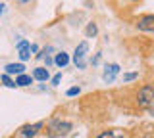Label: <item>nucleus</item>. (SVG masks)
I'll return each mask as SVG.
<instances>
[{
	"label": "nucleus",
	"mask_w": 154,
	"mask_h": 138,
	"mask_svg": "<svg viewBox=\"0 0 154 138\" xmlns=\"http://www.w3.org/2000/svg\"><path fill=\"white\" fill-rule=\"evenodd\" d=\"M0 81H2V83L6 84L8 88H16V87H17V84H16V81H12V79H10V75H6V73H4L2 77H0Z\"/></svg>",
	"instance_id": "nucleus-13"
},
{
	"label": "nucleus",
	"mask_w": 154,
	"mask_h": 138,
	"mask_svg": "<svg viewBox=\"0 0 154 138\" xmlns=\"http://www.w3.org/2000/svg\"><path fill=\"white\" fill-rule=\"evenodd\" d=\"M87 50H89V44L83 40L79 46L75 48V54H73V61H75V65H77V69H85V65H87V61H85V56H87Z\"/></svg>",
	"instance_id": "nucleus-3"
},
{
	"label": "nucleus",
	"mask_w": 154,
	"mask_h": 138,
	"mask_svg": "<svg viewBox=\"0 0 154 138\" xmlns=\"http://www.w3.org/2000/svg\"><path fill=\"white\" fill-rule=\"evenodd\" d=\"M4 8H6V6H4V4H0V16L4 13Z\"/></svg>",
	"instance_id": "nucleus-19"
},
{
	"label": "nucleus",
	"mask_w": 154,
	"mask_h": 138,
	"mask_svg": "<svg viewBox=\"0 0 154 138\" xmlns=\"http://www.w3.org/2000/svg\"><path fill=\"white\" fill-rule=\"evenodd\" d=\"M152 102H154V84H143L137 94V104L141 107H148Z\"/></svg>",
	"instance_id": "nucleus-2"
},
{
	"label": "nucleus",
	"mask_w": 154,
	"mask_h": 138,
	"mask_svg": "<svg viewBox=\"0 0 154 138\" xmlns=\"http://www.w3.org/2000/svg\"><path fill=\"white\" fill-rule=\"evenodd\" d=\"M96 33H98L96 23H89V25H87V29H85V35H87V37H94Z\"/></svg>",
	"instance_id": "nucleus-14"
},
{
	"label": "nucleus",
	"mask_w": 154,
	"mask_h": 138,
	"mask_svg": "<svg viewBox=\"0 0 154 138\" xmlns=\"http://www.w3.org/2000/svg\"><path fill=\"white\" fill-rule=\"evenodd\" d=\"M17 50H19V60L21 61H25L29 60V56H31V44H29L27 40H21L17 44Z\"/></svg>",
	"instance_id": "nucleus-7"
},
{
	"label": "nucleus",
	"mask_w": 154,
	"mask_h": 138,
	"mask_svg": "<svg viewBox=\"0 0 154 138\" xmlns=\"http://www.w3.org/2000/svg\"><path fill=\"white\" fill-rule=\"evenodd\" d=\"M42 127H45V123H42V121L33 123V125H25V127H21V131H19V136H21V138H33Z\"/></svg>",
	"instance_id": "nucleus-4"
},
{
	"label": "nucleus",
	"mask_w": 154,
	"mask_h": 138,
	"mask_svg": "<svg viewBox=\"0 0 154 138\" xmlns=\"http://www.w3.org/2000/svg\"><path fill=\"white\" fill-rule=\"evenodd\" d=\"M73 128L69 121H62V119H52L46 127V134L50 138H56V136H66L67 132Z\"/></svg>",
	"instance_id": "nucleus-1"
},
{
	"label": "nucleus",
	"mask_w": 154,
	"mask_h": 138,
	"mask_svg": "<svg viewBox=\"0 0 154 138\" xmlns=\"http://www.w3.org/2000/svg\"><path fill=\"white\" fill-rule=\"evenodd\" d=\"M137 27L141 31H148V33H154V16H143V17H139V21H137Z\"/></svg>",
	"instance_id": "nucleus-5"
},
{
	"label": "nucleus",
	"mask_w": 154,
	"mask_h": 138,
	"mask_svg": "<svg viewBox=\"0 0 154 138\" xmlns=\"http://www.w3.org/2000/svg\"><path fill=\"white\" fill-rule=\"evenodd\" d=\"M139 77V73L137 71H133V73H125L123 75V81H133V79H137Z\"/></svg>",
	"instance_id": "nucleus-15"
},
{
	"label": "nucleus",
	"mask_w": 154,
	"mask_h": 138,
	"mask_svg": "<svg viewBox=\"0 0 154 138\" xmlns=\"http://www.w3.org/2000/svg\"><path fill=\"white\" fill-rule=\"evenodd\" d=\"M48 77H50V75H48L46 67H37L33 71V79H37V81H42V83H45V81H48Z\"/></svg>",
	"instance_id": "nucleus-9"
},
{
	"label": "nucleus",
	"mask_w": 154,
	"mask_h": 138,
	"mask_svg": "<svg viewBox=\"0 0 154 138\" xmlns=\"http://www.w3.org/2000/svg\"><path fill=\"white\" fill-rule=\"evenodd\" d=\"M4 69H6V75H21L25 71V65L23 63H8Z\"/></svg>",
	"instance_id": "nucleus-8"
},
{
	"label": "nucleus",
	"mask_w": 154,
	"mask_h": 138,
	"mask_svg": "<svg viewBox=\"0 0 154 138\" xmlns=\"http://www.w3.org/2000/svg\"><path fill=\"white\" fill-rule=\"evenodd\" d=\"M31 83H33V77H31V75H25V73L17 75V79H16V84H17V87H29Z\"/></svg>",
	"instance_id": "nucleus-11"
},
{
	"label": "nucleus",
	"mask_w": 154,
	"mask_h": 138,
	"mask_svg": "<svg viewBox=\"0 0 154 138\" xmlns=\"http://www.w3.org/2000/svg\"><path fill=\"white\" fill-rule=\"evenodd\" d=\"M146 109H148V113H150V115H154V102H152V104H150V106H148Z\"/></svg>",
	"instance_id": "nucleus-18"
},
{
	"label": "nucleus",
	"mask_w": 154,
	"mask_h": 138,
	"mask_svg": "<svg viewBox=\"0 0 154 138\" xmlns=\"http://www.w3.org/2000/svg\"><path fill=\"white\" fill-rule=\"evenodd\" d=\"M27 2H31V0H19V4H27Z\"/></svg>",
	"instance_id": "nucleus-20"
},
{
	"label": "nucleus",
	"mask_w": 154,
	"mask_h": 138,
	"mask_svg": "<svg viewBox=\"0 0 154 138\" xmlns=\"http://www.w3.org/2000/svg\"><path fill=\"white\" fill-rule=\"evenodd\" d=\"M79 92H81V88H79V87H73V88H69V90H67L66 94H67V96H77Z\"/></svg>",
	"instance_id": "nucleus-16"
},
{
	"label": "nucleus",
	"mask_w": 154,
	"mask_h": 138,
	"mask_svg": "<svg viewBox=\"0 0 154 138\" xmlns=\"http://www.w3.org/2000/svg\"><path fill=\"white\" fill-rule=\"evenodd\" d=\"M54 63L58 65V67H66V65L69 63V56H67L66 52H58V54H56V60H54Z\"/></svg>",
	"instance_id": "nucleus-10"
},
{
	"label": "nucleus",
	"mask_w": 154,
	"mask_h": 138,
	"mask_svg": "<svg viewBox=\"0 0 154 138\" xmlns=\"http://www.w3.org/2000/svg\"><path fill=\"white\" fill-rule=\"evenodd\" d=\"M96 138H125V136H123L122 131H104V132H100Z\"/></svg>",
	"instance_id": "nucleus-12"
},
{
	"label": "nucleus",
	"mask_w": 154,
	"mask_h": 138,
	"mask_svg": "<svg viewBox=\"0 0 154 138\" xmlns=\"http://www.w3.org/2000/svg\"><path fill=\"white\" fill-rule=\"evenodd\" d=\"M60 81H62V73H58L56 77L52 79V84H54V87H56V84H60Z\"/></svg>",
	"instance_id": "nucleus-17"
},
{
	"label": "nucleus",
	"mask_w": 154,
	"mask_h": 138,
	"mask_svg": "<svg viewBox=\"0 0 154 138\" xmlns=\"http://www.w3.org/2000/svg\"><path fill=\"white\" fill-rule=\"evenodd\" d=\"M131 2H135V0H131Z\"/></svg>",
	"instance_id": "nucleus-21"
},
{
	"label": "nucleus",
	"mask_w": 154,
	"mask_h": 138,
	"mask_svg": "<svg viewBox=\"0 0 154 138\" xmlns=\"http://www.w3.org/2000/svg\"><path fill=\"white\" fill-rule=\"evenodd\" d=\"M118 73H119V65H118V63H110V65H106L104 75H102L104 83H112V81L116 79V75H118Z\"/></svg>",
	"instance_id": "nucleus-6"
}]
</instances>
